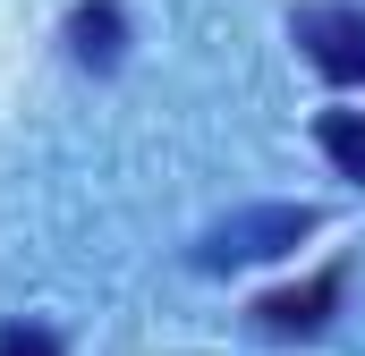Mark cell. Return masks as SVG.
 <instances>
[{"label": "cell", "mask_w": 365, "mask_h": 356, "mask_svg": "<svg viewBox=\"0 0 365 356\" xmlns=\"http://www.w3.org/2000/svg\"><path fill=\"white\" fill-rule=\"evenodd\" d=\"M289 34L331 85H365V0H306Z\"/></svg>", "instance_id": "1"}, {"label": "cell", "mask_w": 365, "mask_h": 356, "mask_svg": "<svg viewBox=\"0 0 365 356\" xmlns=\"http://www.w3.org/2000/svg\"><path fill=\"white\" fill-rule=\"evenodd\" d=\"M314 229V212L306 204H272V212H238V221H221L212 238H204V255L195 263L221 271V263H255V255H280V246H297Z\"/></svg>", "instance_id": "2"}, {"label": "cell", "mask_w": 365, "mask_h": 356, "mask_svg": "<svg viewBox=\"0 0 365 356\" xmlns=\"http://www.w3.org/2000/svg\"><path fill=\"white\" fill-rule=\"evenodd\" d=\"M340 288H349V271H314L306 288H272L255 314H264V331H323V314L340 305Z\"/></svg>", "instance_id": "3"}, {"label": "cell", "mask_w": 365, "mask_h": 356, "mask_svg": "<svg viewBox=\"0 0 365 356\" xmlns=\"http://www.w3.org/2000/svg\"><path fill=\"white\" fill-rule=\"evenodd\" d=\"M119 34H128V26H119V0H86V9L68 17V51H77L86 68H110V60H119Z\"/></svg>", "instance_id": "4"}, {"label": "cell", "mask_w": 365, "mask_h": 356, "mask_svg": "<svg viewBox=\"0 0 365 356\" xmlns=\"http://www.w3.org/2000/svg\"><path fill=\"white\" fill-rule=\"evenodd\" d=\"M314 136H323L331 170H340V178H357V187H365V110H323V127H314Z\"/></svg>", "instance_id": "5"}, {"label": "cell", "mask_w": 365, "mask_h": 356, "mask_svg": "<svg viewBox=\"0 0 365 356\" xmlns=\"http://www.w3.org/2000/svg\"><path fill=\"white\" fill-rule=\"evenodd\" d=\"M0 356H60V340L34 331V323H9V331H0Z\"/></svg>", "instance_id": "6"}]
</instances>
